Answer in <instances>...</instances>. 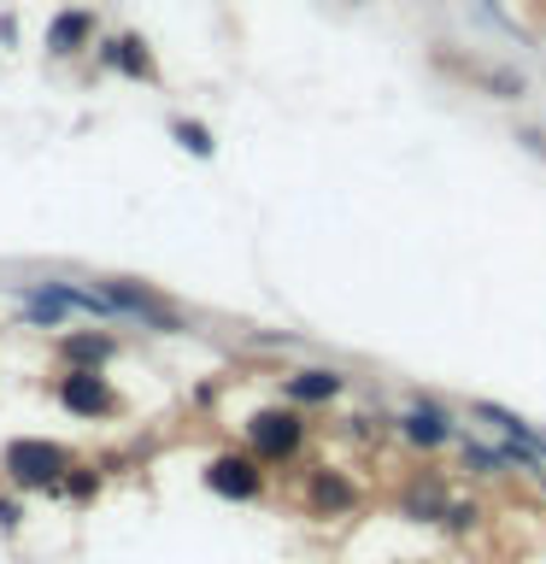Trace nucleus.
I'll use <instances>...</instances> for the list:
<instances>
[{"mask_svg":"<svg viewBox=\"0 0 546 564\" xmlns=\"http://www.w3.org/2000/svg\"><path fill=\"white\" fill-rule=\"evenodd\" d=\"M100 65L106 70H118V77H135V83H153L159 70H153V53L141 35H112V42L100 47Z\"/></svg>","mask_w":546,"mask_h":564,"instance_id":"obj_9","label":"nucleus"},{"mask_svg":"<svg viewBox=\"0 0 546 564\" xmlns=\"http://www.w3.org/2000/svg\"><path fill=\"white\" fill-rule=\"evenodd\" d=\"M0 470H7L18 488H59L65 470H70V453L59 441L18 435V441H7V453H0Z\"/></svg>","mask_w":546,"mask_h":564,"instance_id":"obj_2","label":"nucleus"},{"mask_svg":"<svg viewBox=\"0 0 546 564\" xmlns=\"http://www.w3.org/2000/svg\"><path fill=\"white\" fill-rule=\"evenodd\" d=\"M88 35H95V12H88V7H65V12L47 24V53L70 59V53L88 47Z\"/></svg>","mask_w":546,"mask_h":564,"instance_id":"obj_10","label":"nucleus"},{"mask_svg":"<svg viewBox=\"0 0 546 564\" xmlns=\"http://www.w3.org/2000/svg\"><path fill=\"white\" fill-rule=\"evenodd\" d=\"M394 430H400V441H412V447H423V453H440V447L458 441V423L447 417V405H400Z\"/></svg>","mask_w":546,"mask_h":564,"instance_id":"obj_6","label":"nucleus"},{"mask_svg":"<svg viewBox=\"0 0 546 564\" xmlns=\"http://www.w3.org/2000/svg\"><path fill=\"white\" fill-rule=\"evenodd\" d=\"M70 500H95V488H100V476L95 470H65V482H59Z\"/></svg>","mask_w":546,"mask_h":564,"instance_id":"obj_15","label":"nucleus"},{"mask_svg":"<svg viewBox=\"0 0 546 564\" xmlns=\"http://www.w3.org/2000/svg\"><path fill=\"white\" fill-rule=\"evenodd\" d=\"M352 506H359L352 476H341V470H312L306 476V511L312 518H347Z\"/></svg>","mask_w":546,"mask_h":564,"instance_id":"obj_7","label":"nucleus"},{"mask_svg":"<svg viewBox=\"0 0 546 564\" xmlns=\"http://www.w3.org/2000/svg\"><path fill=\"white\" fill-rule=\"evenodd\" d=\"M53 394H59V405H65L70 417H112L118 405H123V400L112 394V382L100 377V370H65Z\"/></svg>","mask_w":546,"mask_h":564,"instance_id":"obj_5","label":"nucleus"},{"mask_svg":"<svg viewBox=\"0 0 546 564\" xmlns=\"http://www.w3.org/2000/svg\"><path fill=\"white\" fill-rule=\"evenodd\" d=\"M112 352H118V341H112L106 329H95V335H65V341H59V359H65L70 370H100Z\"/></svg>","mask_w":546,"mask_h":564,"instance_id":"obj_11","label":"nucleus"},{"mask_svg":"<svg viewBox=\"0 0 546 564\" xmlns=\"http://www.w3.org/2000/svg\"><path fill=\"white\" fill-rule=\"evenodd\" d=\"M282 394H288V405H329V400L347 394V377L329 370V365H306V370H294V377L282 382Z\"/></svg>","mask_w":546,"mask_h":564,"instance_id":"obj_8","label":"nucleus"},{"mask_svg":"<svg viewBox=\"0 0 546 564\" xmlns=\"http://www.w3.org/2000/svg\"><path fill=\"white\" fill-rule=\"evenodd\" d=\"M18 518H24V511H18V500H0V535H12Z\"/></svg>","mask_w":546,"mask_h":564,"instance_id":"obj_16","label":"nucleus"},{"mask_svg":"<svg viewBox=\"0 0 546 564\" xmlns=\"http://www.w3.org/2000/svg\"><path fill=\"white\" fill-rule=\"evenodd\" d=\"M171 135L183 141V148H188L194 159H211V153H218V141H211V130H206V123H194V118H176V123H171Z\"/></svg>","mask_w":546,"mask_h":564,"instance_id":"obj_13","label":"nucleus"},{"mask_svg":"<svg viewBox=\"0 0 546 564\" xmlns=\"http://www.w3.org/2000/svg\"><path fill=\"white\" fill-rule=\"evenodd\" d=\"M440 523H447L452 535H470V529L482 523V506H470V500H452V506H447V518H440Z\"/></svg>","mask_w":546,"mask_h":564,"instance_id":"obj_14","label":"nucleus"},{"mask_svg":"<svg viewBox=\"0 0 546 564\" xmlns=\"http://www.w3.org/2000/svg\"><path fill=\"white\" fill-rule=\"evenodd\" d=\"M306 447V417H299V405H264V412L247 417V453L259 458V465H288L299 458Z\"/></svg>","mask_w":546,"mask_h":564,"instance_id":"obj_1","label":"nucleus"},{"mask_svg":"<svg viewBox=\"0 0 546 564\" xmlns=\"http://www.w3.org/2000/svg\"><path fill=\"white\" fill-rule=\"evenodd\" d=\"M100 294L112 300L118 317H135V324H148V329H159V335H176V329H183L176 306H165V300H159L153 289H141V282H130V276H106Z\"/></svg>","mask_w":546,"mask_h":564,"instance_id":"obj_3","label":"nucleus"},{"mask_svg":"<svg viewBox=\"0 0 546 564\" xmlns=\"http://www.w3.org/2000/svg\"><path fill=\"white\" fill-rule=\"evenodd\" d=\"M206 488L218 494V500L247 506V500H259V494H264V470H259L253 453H218L206 465Z\"/></svg>","mask_w":546,"mask_h":564,"instance_id":"obj_4","label":"nucleus"},{"mask_svg":"<svg viewBox=\"0 0 546 564\" xmlns=\"http://www.w3.org/2000/svg\"><path fill=\"white\" fill-rule=\"evenodd\" d=\"M447 506H452L447 482H417V488H405V500H400V511H405V518H417V523H440V518H447Z\"/></svg>","mask_w":546,"mask_h":564,"instance_id":"obj_12","label":"nucleus"}]
</instances>
